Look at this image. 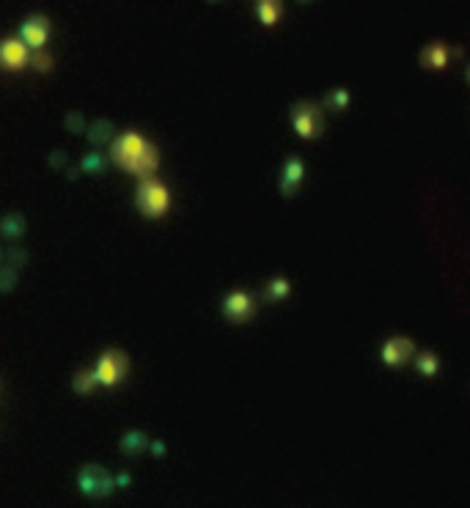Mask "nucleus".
Segmentation results:
<instances>
[{
  "mask_svg": "<svg viewBox=\"0 0 470 508\" xmlns=\"http://www.w3.org/2000/svg\"><path fill=\"white\" fill-rule=\"evenodd\" d=\"M110 157L119 168L141 176V179H149L159 165V154H157L155 146H149L138 132H124L121 138H116L110 146Z\"/></svg>",
  "mask_w": 470,
  "mask_h": 508,
  "instance_id": "obj_1",
  "label": "nucleus"
},
{
  "mask_svg": "<svg viewBox=\"0 0 470 508\" xmlns=\"http://www.w3.org/2000/svg\"><path fill=\"white\" fill-rule=\"evenodd\" d=\"M78 487L82 495H88V498H94V500H105V498H110V492H113V478H110V473H107L105 467H99V464H85V467L78 473Z\"/></svg>",
  "mask_w": 470,
  "mask_h": 508,
  "instance_id": "obj_2",
  "label": "nucleus"
},
{
  "mask_svg": "<svg viewBox=\"0 0 470 508\" xmlns=\"http://www.w3.org/2000/svg\"><path fill=\"white\" fill-rule=\"evenodd\" d=\"M138 209L146 215V218H162L171 207V198H168V190L155 182V179H143L141 187H138Z\"/></svg>",
  "mask_w": 470,
  "mask_h": 508,
  "instance_id": "obj_3",
  "label": "nucleus"
},
{
  "mask_svg": "<svg viewBox=\"0 0 470 508\" xmlns=\"http://www.w3.org/2000/svg\"><path fill=\"white\" fill-rule=\"evenodd\" d=\"M322 110L313 105V102H297L292 107V127L300 138H316L322 132Z\"/></svg>",
  "mask_w": 470,
  "mask_h": 508,
  "instance_id": "obj_4",
  "label": "nucleus"
},
{
  "mask_svg": "<svg viewBox=\"0 0 470 508\" xmlns=\"http://www.w3.org/2000/svg\"><path fill=\"white\" fill-rule=\"evenodd\" d=\"M96 382H102L105 387H113L124 374H127V355L119 352V349H107L99 363H96Z\"/></svg>",
  "mask_w": 470,
  "mask_h": 508,
  "instance_id": "obj_5",
  "label": "nucleus"
},
{
  "mask_svg": "<svg viewBox=\"0 0 470 508\" xmlns=\"http://www.w3.org/2000/svg\"><path fill=\"white\" fill-rule=\"evenodd\" d=\"M19 36H22V44H25V47H33V50H36V47H44V44H47V36H50V19L42 17V14L28 17V19L22 22Z\"/></svg>",
  "mask_w": 470,
  "mask_h": 508,
  "instance_id": "obj_6",
  "label": "nucleus"
},
{
  "mask_svg": "<svg viewBox=\"0 0 470 508\" xmlns=\"http://www.w3.org/2000/svg\"><path fill=\"white\" fill-rule=\"evenodd\" d=\"M223 313L232 319V322H247L253 313H256V302L253 297H247L245 291H232L223 302Z\"/></svg>",
  "mask_w": 470,
  "mask_h": 508,
  "instance_id": "obj_7",
  "label": "nucleus"
},
{
  "mask_svg": "<svg viewBox=\"0 0 470 508\" xmlns=\"http://www.w3.org/2000/svg\"><path fill=\"white\" fill-rule=\"evenodd\" d=\"M31 53L19 39H3L0 42V67L3 69H22L28 64Z\"/></svg>",
  "mask_w": 470,
  "mask_h": 508,
  "instance_id": "obj_8",
  "label": "nucleus"
},
{
  "mask_svg": "<svg viewBox=\"0 0 470 508\" xmlns=\"http://www.w3.org/2000/svg\"><path fill=\"white\" fill-rule=\"evenodd\" d=\"M412 349H415V344H412L410 338H393V341H388V344L383 347V363L393 365V368L407 363V358L412 355Z\"/></svg>",
  "mask_w": 470,
  "mask_h": 508,
  "instance_id": "obj_9",
  "label": "nucleus"
},
{
  "mask_svg": "<svg viewBox=\"0 0 470 508\" xmlns=\"http://www.w3.org/2000/svg\"><path fill=\"white\" fill-rule=\"evenodd\" d=\"M300 182H303V162H300L297 157H292V159L286 162V168H284V176H281V193H284L286 198H292V195L297 193Z\"/></svg>",
  "mask_w": 470,
  "mask_h": 508,
  "instance_id": "obj_10",
  "label": "nucleus"
},
{
  "mask_svg": "<svg viewBox=\"0 0 470 508\" xmlns=\"http://www.w3.org/2000/svg\"><path fill=\"white\" fill-rule=\"evenodd\" d=\"M449 58H451V53L440 42H435V44H429V47L421 50V67L424 69H443L449 64Z\"/></svg>",
  "mask_w": 470,
  "mask_h": 508,
  "instance_id": "obj_11",
  "label": "nucleus"
},
{
  "mask_svg": "<svg viewBox=\"0 0 470 508\" xmlns=\"http://www.w3.org/2000/svg\"><path fill=\"white\" fill-rule=\"evenodd\" d=\"M110 141H113V121H107V119L94 121L91 130H88V143L105 146V143H110Z\"/></svg>",
  "mask_w": 470,
  "mask_h": 508,
  "instance_id": "obj_12",
  "label": "nucleus"
},
{
  "mask_svg": "<svg viewBox=\"0 0 470 508\" xmlns=\"http://www.w3.org/2000/svg\"><path fill=\"white\" fill-rule=\"evenodd\" d=\"M149 445V439L143 432H138V429H132V432H127V435L121 437V450L127 453V456H138V453H143V448Z\"/></svg>",
  "mask_w": 470,
  "mask_h": 508,
  "instance_id": "obj_13",
  "label": "nucleus"
},
{
  "mask_svg": "<svg viewBox=\"0 0 470 508\" xmlns=\"http://www.w3.org/2000/svg\"><path fill=\"white\" fill-rule=\"evenodd\" d=\"M0 231L8 236V239H19L25 234V218L19 212H8L3 222H0Z\"/></svg>",
  "mask_w": 470,
  "mask_h": 508,
  "instance_id": "obj_14",
  "label": "nucleus"
},
{
  "mask_svg": "<svg viewBox=\"0 0 470 508\" xmlns=\"http://www.w3.org/2000/svg\"><path fill=\"white\" fill-rule=\"evenodd\" d=\"M256 11H259V19H261L264 25H275V22L281 19V3L264 0V3H259V6H256Z\"/></svg>",
  "mask_w": 470,
  "mask_h": 508,
  "instance_id": "obj_15",
  "label": "nucleus"
},
{
  "mask_svg": "<svg viewBox=\"0 0 470 508\" xmlns=\"http://www.w3.org/2000/svg\"><path fill=\"white\" fill-rule=\"evenodd\" d=\"M80 168H82L85 173H105V170H107V162H105V157H102L99 151H91V154L82 157Z\"/></svg>",
  "mask_w": 470,
  "mask_h": 508,
  "instance_id": "obj_16",
  "label": "nucleus"
},
{
  "mask_svg": "<svg viewBox=\"0 0 470 508\" xmlns=\"http://www.w3.org/2000/svg\"><path fill=\"white\" fill-rule=\"evenodd\" d=\"M72 385H75V393H82V396H85V393H91L99 382H96V374H94V371H78L75 379H72Z\"/></svg>",
  "mask_w": 470,
  "mask_h": 508,
  "instance_id": "obj_17",
  "label": "nucleus"
},
{
  "mask_svg": "<svg viewBox=\"0 0 470 508\" xmlns=\"http://www.w3.org/2000/svg\"><path fill=\"white\" fill-rule=\"evenodd\" d=\"M415 365H418V371H421L424 376H435V374H437V368H440V363H437V358H435V355H429V352L418 355V360H415Z\"/></svg>",
  "mask_w": 470,
  "mask_h": 508,
  "instance_id": "obj_18",
  "label": "nucleus"
},
{
  "mask_svg": "<svg viewBox=\"0 0 470 508\" xmlns=\"http://www.w3.org/2000/svg\"><path fill=\"white\" fill-rule=\"evenodd\" d=\"M286 294H289V281H286V278L270 281V286H267V299H284Z\"/></svg>",
  "mask_w": 470,
  "mask_h": 508,
  "instance_id": "obj_19",
  "label": "nucleus"
},
{
  "mask_svg": "<svg viewBox=\"0 0 470 508\" xmlns=\"http://www.w3.org/2000/svg\"><path fill=\"white\" fill-rule=\"evenodd\" d=\"M14 286H17V270L14 267L0 270V294H8Z\"/></svg>",
  "mask_w": 470,
  "mask_h": 508,
  "instance_id": "obj_20",
  "label": "nucleus"
},
{
  "mask_svg": "<svg viewBox=\"0 0 470 508\" xmlns=\"http://www.w3.org/2000/svg\"><path fill=\"white\" fill-rule=\"evenodd\" d=\"M347 105H349V94H347V91H341V88H338V91H333V94L327 96V107H333V110H344Z\"/></svg>",
  "mask_w": 470,
  "mask_h": 508,
  "instance_id": "obj_21",
  "label": "nucleus"
},
{
  "mask_svg": "<svg viewBox=\"0 0 470 508\" xmlns=\"http://www.w3.org/2000/svg\"><path fill=\"white\" fill-rule=\"evenodd\" d=\"M28 64H33V69H39V72H47L53 67V58L47 53H36V55L28 58Z\"/></svg>",
  "mask_w": 470,
  "mask_h": 508,
  "instance_id": "obj_22",
  "label": "nucleus"
},
{
  "mask_svg": "<svg viewBox=\"0 0 470 508\" xmlns=\"http://www.w3.org/2000/svg\"><path fill=\"white\" fill-rule=\"evenodd\" d=\"M64 124H67V132H72V135H78V132L85 130V121H82V116H80V113H69Z\"/></svg>",
  "mask_w": 470,
  "mask_h": 508,
  "instance_id": "obj_23",
  "label": "nucleus"
},
{
  "mask_svg": "<svg viewBox=\"0 0 470 508\" xmlns=\"http://www.w3.org/2000/svg\"><path fill=\"white\" fill-rule=\"evenodd\" d=\"M25 264H28V253H25L22 247H14V250L8 253V267L17 270V267H25Z\"/></svg>",
  "mask_w": 470,
  "mask_h": 508,
  "instance_id": "obj_24",
  "label": "nucleus"
},
{
  "mask_svg": "<svg viewBox=\"0 0 470 508\" xmlns=\"http://www.w3.org/2000/svg\"><path fill=\"white\" fill-rule=\"evenodd\" d=\"M64 165H67V151H53V154H50V168L61 170Z\"/></svg>",
  "mask_w": 470,
  "mask_h": 508,
  "instance_id": "obj_25",
  "label": "nucleus"
},
{
  "mask_svg": "<svg viewBox=\"0 0 470 508\" xmlns=\"http://www.w3.org/2000/svg\"><path fill=\"white\" fill-rule=\"evenodd\" d=\"M113 484H119V487H130V473H121V475H119Z\"/></svg>",
  "mask_w": 470,
  "mask_h": 508,
  "instance_id": "obj_26",
  "label": "nucleus"
},
{
  "mask_svg": "<svg viewBox=\"0 0 470 508\" xmlns=\"http://www.w3.org/2000/svg\"><path fill=\"white\" fill-rule=\"evenodd\" d=\"M152 453L155 456H165V445L162 442H152Z\"/></svg>",
  "mask_w": 470,
  "mask_h": 508,
  "instance_id": "obj_27",
  "label": "nucleus"
},
{
  "mask_svg": "<svg viewBox=\"0 0 470 508\" xmlns=\"http://www.w3.org/2000/svg\"><path fill=\"white\" fill-rule=\"evenodd\" d=\"M78 173H80L78 168H69V170H67V176H69V179H78Z\"/></svg>",
  "mask_w": 470,
  "mask_h": 508,
  "instance_id": "obj_28",
  "label": "nucleus"
}]
</instances>
